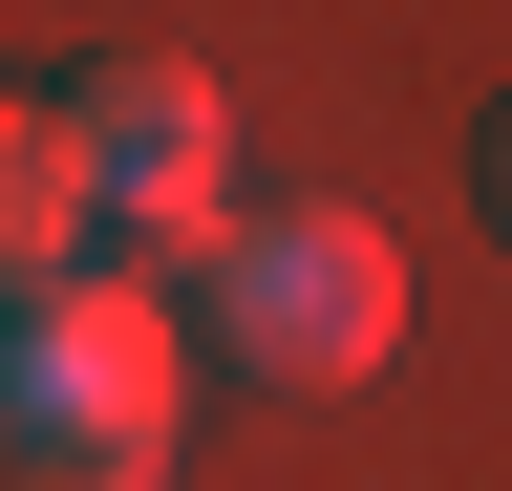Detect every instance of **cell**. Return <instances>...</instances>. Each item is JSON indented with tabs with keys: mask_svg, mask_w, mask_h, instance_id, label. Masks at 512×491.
I'll return each mask as SVG.
<instances>
[{
	"mask_svg": "<svg viewBox=\"0 0 512 491\" xmlns=\"http://www.w3.org/2000/svg\"><path fill=\"white\" fill-rule=\"evenodd\" d=\"M192 363L150 278H22L0 299V470L22 491H171Z\"/></svg>",
	"mask_w": 512,
	"mask_h": 491,
	"instance_id": "obj_1",
	"label": "cell"
},
{
	"mask_svg": "<svg viewBox=\"0 0 512 491\" xmlns=\"http://www.w3.org/2000/svg\"><path fill=\"white\" fill-rule=\"evenodd\" d=\"M43 107L86 129V193H107V257L128 278H214L235 257V129H214V86L192 65H43Z\"/></svg>",
	"mask_w": 512,
	"mask_h": 491,
	"instance_id": "obj_2",
	"label": "cell"
},
{
	"mask_svg": "<svg viewBox=\"0 0 512 491\" xmlns=\"http://www.w3.org/2000/svg\"><path fill=\"white\" fill-rule=\"evenodd\" d=\"M214 299V363L235 385H363L384 342H406V257H384V214H235V257L192 278Z\"/></svg>",
	"mask_w": 512,
	"mask_h": 491,
	"instance_id": "obj_3",
	"label": "cell"
},
{
	"mask_svg": "<svg viewBox=\"0 0 512 491\" xmlns=\"http://www.w3.org/2000/svg\"><path fill=\"white\" fill-rule=\"evenodd\" d=\"M0 257H22V278H107V193H86V129H64L43 86L0 107Z\"/></svg>",
	"mask_w": 512,
	"mask_h": 491,
	"instance_id": "obj_4",
	"label": "cell"
},
{
	"mask_svg": "<svg viewBox=\"0 0 512 491\" xmlns=\"http://www.w3.org/2000/svg\"><path fill=\"white\" fill-rule=\"evenodd\" d=\"M491 235H512V129H491Z\"/></svg>",
	"mask_w": 512,
	"mask_h": 491,
	"instance_id": "obj_5",
	"label": "cell"
}]
</instances>
